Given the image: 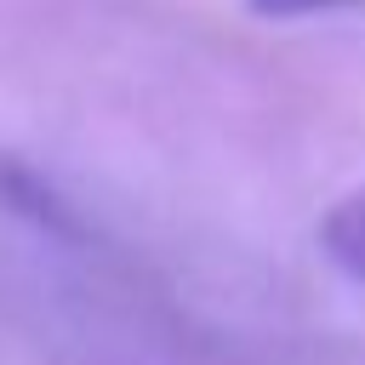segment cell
<instances>
[{
	"label": "cell",
	"instance_id": "cell-1",
	"mask_svg": "<svg viewBox=\"0 0 365 365\" xmlns=\"http://www.w3.org/2000/svg\"><path fill=\"white\" fill-rule=\"evenodd\" d=\"M319 251H325L348 279L365 285V182L325 211V222H319Z\"/></svg>",
	"mask_w": 365,
	"mask_h": 365
},
{
	"label": "cell",
	"instance_id": "cell-2",
	"mask_svg": "<svg viewBox=\"0 0 365 365\" xmlns=\"http://www.w3.org/2000/svg\"><path fill=\"white\" fill-rule=\"evenodd\" d=\"M257 17H274V23H291V17H314V11H336V6H354V0H245Z\"/></svg>",
	"mask_w": 365,
	"mask_h": 365
}]
</instances>
